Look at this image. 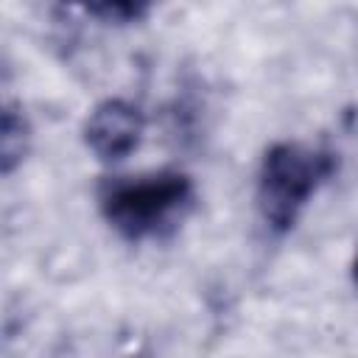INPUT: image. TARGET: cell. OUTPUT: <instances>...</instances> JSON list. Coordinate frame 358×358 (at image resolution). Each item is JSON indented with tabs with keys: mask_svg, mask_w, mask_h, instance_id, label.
<instances>
[{
	"mask_svg": "<svg viewBox=\"0 0 358 358\" xmlns=\"http://www.w3.org/2000/svg\"><path fill=\"white\" fill-rule=\"evenodd\" d=\"M143 134L145 115L137 103L126 98L101 101L84 120V143L106 165L123 162L129 154H134L140 148Z\"/></svg>",
	"mask_w": 358,
	"mask_h": 358,
	"instance_id": "3",
	"label": "cell"
},
{
	"mask_svg": "<svg viewBox=\"0 0 358 358\" xmlns=\"http://www.w3.org/2000/svg\"><path fill=\"white\" fill-rule=\"evenodd\" d=\"M352 280H355V285H358V255H355V263H352Z\"/></svg>",
	"mask_w": 358,
	"mask_h": 358,
	"instance_id": "6",
	"label": "cell"
},
{
	"mask_svg": "<svg viewBox=\"0 0 358 358\" xmlns=\"http://www.w3.org/2000/svg\"><path fill=\"white\" fill-rule=\"evenodd\" d=\"M196 182L176 168L109 176L98 187V210L126 243L165 241L196 210Z\"/></svg>",
	"mask_w": 358,
	"mask_h": 358,
	"instance_id": "1",
	"label": "cell"
},
{
	"mask_svg": "<svg viewBox=\"0 0 358 358\" xmlns=\"http://www.w3.org/2000/svg\"><path fill=\"white\" fill-rule=\"evenodd\" d=\"M338 171V154L296 140L271 143L260 159L255 204L271 235H288L310 199Z\"/></svg>",
	"mask_w": 358,
	"mask_h": 358,
	"instance_id": "2",
	"label": "cell"
},
{
	"mask_svg": "<svg viewBox=\"0 0 358 358\" xmlns=\"http://www.w3.org/2000/svg\"><path fill=\"white\" fill-rule=\"evenodd\" d=\"M67 8H76L98 22H109V25H134L143 22L157 0H59Z\"/></svg>",
	"mask_w": 358,
	"mask_h": 358,
	"instance_id": "4",
	"label": "cell"
},
{
	"mask_svg": "<svg viewBox=\"0 0 358 358\" xmlns=\"http://www.w3.org/2000/svg\"><path fill=\"white\" fill-rule=\"evenodd\" d=\"M28 143H31V126L25 120L22 112H17L14 106H8L3 112V134H0V162H3V173H11L28 154Z\"/></svg>",
	"mask_w": 358,
	"mask_h": 358,
	"instance_id": "5",
	"label": "cell"
}]
</instances>
